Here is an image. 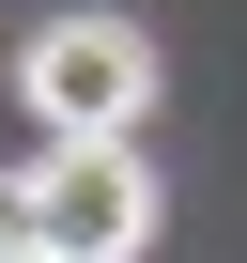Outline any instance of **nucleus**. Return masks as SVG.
<instances>
[{
    "instance_id": "nucleus-1",
    "label": "nucleus",
    "mask_w": 247,
    "mask_h": 263,
    "mask_svg": "<svg viewBox=\"0 0 247 263\" xmlns=\"http://www.w3.org/2000/svg\"><path fill=\"white\" fill-rule=\"evenodd\" d=\"M16 186H31V248H62V263H139V248H155V171H139V140H47Z\"/></svg>"
},
{
    "instance_id": "nucleus-2",
    "label": "nucleus",
    "mask_w": 247,
    "mask_h": 263,
    "mask_svg": "<svg viewBox=\"0 0 247 263\" xmlns=\"http://www.w3.org/2000/svg\"><path fill=\"white\" fill-rule=\"evenodd\" d=\"M16 93H31L47 140H123V124L155 108V47L123 31V16H62V31H31Z\"/></svg>"
},
{
    "instance_id": "nucleus-3",
    "label": "nucleus",
    "mask_w": 247,
    "mask_h": 263,
    "mask_svg": "<svg viewBox=\"0 0 247 263\" xmlns=\"http://www.w3.org/2000/svg\"><path fill=\"white\" fill-rule=\"evenodd\" d=\"M0 263H31V186H0Z\"/></svg>"
},
{
    "instance_id": "nucleus-4",
    "label": "nucleus",
    "mask_w": 247,
    "mask_h": 263,
    "mask_svg": "<svg viewBox=\"0 0 247 263\" xmlns=\"http://www.w3.org/2000/svg\"><path fill=\"white\" fill-rule=\"evenodd\" d=\"M31 263H62V248H31Z\"/></svg>"
}]
</instances>
